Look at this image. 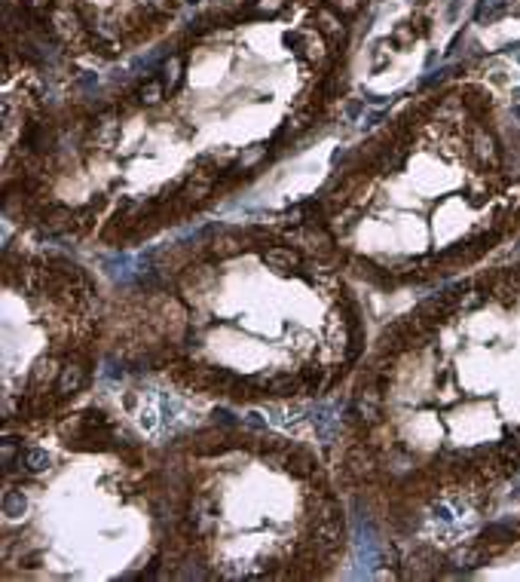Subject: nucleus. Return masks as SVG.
Here are the masks:
<instances>
[{"label": "nucleus", "mask_w": 520, "mask_h": 582, "mask_svg": "<svg viewBox=\"0 0 520 582\" xmlns=\"http://www.w3.org/2000/svg\"><path fill=\"white\" fill-rule=\"evenodd\" d=\"M160 92H162V86H160V83L153 80V83H147V86L141 89V98H144V102H151V104H153L156 98H160Z\"/></svg>", "instance_id": "nucleus-1"}]
</instances>
